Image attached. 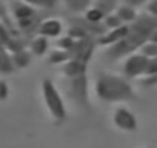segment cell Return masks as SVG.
I'll use <instances>...</instances> for the list:
<instances>
[{
    "label": "cell",
    "instance_id": "cell-1",
    "mask_svg": "<svg viewBox=\"0 0 157 148\" xmlns=\"http://www.w3.org/2000/svg\"><path fill=\"white\" fill-rule=\"evenodd\" d=\"M155 28H157V19L151 17L146 13L139 14L136 22L128 25L126 36L119 43L108 48V51L105 53L106 59H109L111 62H116L122 57H126V56L132 54L136 49L142 48L149 40V36Z\"/></svg>",
    "mask_w": 157,
    "mask_h": 148
},
{
    "label": "cell",
    "instance_id": "cell-2",
    "mask_svg": "<svg viewBox=\"0 0 157 148\" xmlns=\"http://www.w3.org/2000/svg\"><path fill=\"white\" fill-rule=\"evenodd\" d=\"M96 93L105 102H125L134 99V91L125 77L109 72H99L96 80Z\"/></svg>",
    "mask_w": 157,
    "mask_h": 148
},
{
    "label": "cell",
    "instance_id": "cell-3",
    "mask_svg": "<svg viewBox=\"0 0 157 148\" xmlns=\"http://www.w3.org/2000/svg\"><path fill=\"white\" fill-rule=\"evenodd\" d=\"M10 10H11V13H13L16 22H17L19 29L23 34H26V36H31L33 33L37 34L39 25L42 23L43 19L36 8L22 2V0H11Z\"/></svg>",
    "mask_w": 157,
    "mask_h": 148
},
{
    "label": "cell",
    "instance_id": "cell-4",
    "mask_svg": "<svg viewBox=\"0 0 157 148\" xmlns=\"http://www.w3.org/2000/svg\"><path fill=\"white\" fill-rule=\"evenodd\" d=\"M42 94H43L45 105H46L51 117L54 119V122L62 123L66 119V108H65V103H63L59 91L56 90L54 84L49 79L42 80Z\"/></svg>",
    "mask_w": 157,
    "mask_h": 148
},
{
    "label": "cell",
    "instance_id": "cell-5",
    "mask_svg": "<svg viewBox=\"0 0 157 148\" xmlns=\"http://www.w3.org/2000/svg\"><path fill=\"white\" fill-rule=\"evenodd\" d=\"M96 39L94 37H83V39H74V43L72 46L69 48V56L71 59H75V60H80V62H85L88 63V60L91 59L94 49H96Z\"/></svg>",
    "mask_w": 157,
    "mask_h": 148
},
{
    "label": "cell",
    "instance_id": "cell-6",
    "mask_svg": "<svg viewBox=\"0 0 157 148\" xmlns=\"http://www.w3.org/2000/svg\"><path fill=\"white\" fill-rule=\"evenodd\" d=\"M148 62L149 59L145 57L142 53H137V54H129L125 60V65H123V74L126 79H134V77H139V76H145L146 72V66H148Z\"/></svg>",
    "mask_w": 157,
    "mask_h": 148
},
{
    "label": "cell",
    "instance_id": "cell-7",
    "mask_svg": "<svg viewBox=\"0 0 157 148\" xmlns=\"http://www.w3.org/2000/svg\"><path fill=\"white\" fill-rule=\"evenodd\" d=\"M69 87H71L69 94L72 96V99L75 102H78L82 107H86L88 105V79H86V74L71 79Z\"/></svg>",
    "mask_w": 157,
    "mask_h": 148
},
{
    "label": "cell",
    "instance_id": "cell-8",
    "mask_svg": "<svg viewBox=\"0 0 157 148\" xmlns=\"http://www.w3.org/2000/svg\"><path fill=\"white\" fill-rule=\"evenodd\" d=\"M113 120H114L116 127L123 130V131H136L137 130V119H136V116L129 110H126L123 107H120V108H117L114 111Z\"/></svg>",
    "mask_w": 157,
    "mask_h": 148
},
{
    "label": "cell",
    "instance_id": "cell-9",
    "mask_svg": "<svg viewBox=\"0 0 157 148\" xmlns=\"http://www.w3.org/2000/svg\"><path fill=\"white\" fill-rule=\"evenodd\" d=\"M62 33H63V22L59 20V19H54V17L43 19L42 23L39 25V29H37V34L39 36H43L46 39L60 37Z\"/></svg>",
    "mask_w": 157,
    "mask_h": 148
},
{
    "label": "cell",
    "instance_id": "cell-10",
    "mask_svg": "<svg viewBox=\"0 0 157 148\" xmlns=\"http://www.w3.org/2000/svg\"><path fill=\"white\" fill-rule=\"evenodd\" d=\"M128 33V25H123L120 28H116V29H108L102 37L97 39V43L102 45V46H113L116 43H119Z\"/></svg>",
    "mask_w": 157,
    "mask_h": 148
},
{
    "label": "cell",
    "instance_id": "cell-11",
    "mask_svg": "<svg viewBox=\"0 0 157 148\" xmlns=\"http://www.w3.org/2000/svg\"><path fill=\"white\" fill-rule=\"evenodd\" d=\"M86 66H88V63H85V62L75 60V59H69L62 66V71H63V74H66L69 79H74V77H78V76L86 74Z\"/></svg>",
    "mask_w": 157,
    "mask_h": 148
},
{
    "label": "cell",
    "instance_id": "cell-12",
    "mask_svg": "<svg viewBox=\"0 0 157 148\" xmlns=\"http://www.w3.org/2000/svg\"><path fill=\"white\" fill-rule=\"evenodd\" d=\"M48 49H49V42H48L46 37L37 34L34 39H31V42H29V51H31L33 56L42 57V56H45L48 53Z\"/></svg>",
    "mask_w": 157,
    "mask_h": 148
},
{
    "label": "cell",
    "instance_id": "cell-13",
    "mask_svg": "<svg viewBox=\"0 0 157 148\" xmlns=\"http://www.w3.org/2000/svg\"><path fill=\"white\" fill-rule=\"evenodd\" d=\"M116 14L119 16V19L122 20L123 25H131V23L136 22V19L139 17L137 10L132 8V6H129V5H126V3L119 5V8L116 10Z\"/></svg>",
    "mask_w": 157,
    "mask_h": 148
},
{
    "label": "cell",
    "instance_id": "cell-14",
    "mask_svg": "<svg viewBox=\"0 0 157 148\" xmlns=\"http://www.w3.org/2000/svg\"><path fill=\"white\" fill-rule=\"evenodd\" d=\"M13 71H14L13 57H11L8 48L0 42V72L2 74H10Z\"/></svg>",
    "mask_w": 157,
    "mask_h": 148
},
{
    "label": "cell",
    "instance_id": "cell-15",
    "mask_svg": "<svg viewBox=\"0 0 157 148\" xmlns=\"http://www.w3.org/2000/svg\"><path fill=\"white\" fill-rule=\"evenodd\" d=\"M11 57H13L14 68H26V66L31 63L33 54H31V51H28L26 48H23V49H20V51L13 53Z\"/></svg>",
    "mask_w": 157,
    "mask_h": 148
},
{
    "label": "cell",
    "instance_id": "cell-16",
    "mask_svg": "<svg viewBox=\"0 0 157 148\" xmlns=\"http://www.w3.org/2000/svg\"><path fill=\"white\" fill-rule=\"evenodd\" d=\"M93 2H94V0H63L65 6H66L71 13H74V14H82V13H85V11L93 5Z\"/></svg>",
    "mask_w": 157,
    "mask_h": 148
},
{
    "label": "cell",
    "instance_id": "cell-17",
    "mask_svg": "<svg viewBox=\"0 0 157 148\" xmlns=\"http://www.w3.org/2000/svg\"><path fill=\"white\" fill-rule=\"evenodd\" d=\"M119 5H120V0H94V3H93V6H96L105 17L108 14L116 13Z\"/></svg>",
    "mask_w": 157,
    "mask_h": 148
},
{
    "label": "cell",
    "instance_id": "cell-18",
    "mask_svg": "<svg viewBox=\"0 0 157 148\" xmlns=\"http://www.w3.org/2000/svg\"><path fill=\"white\" fill-rule=\"evenodd\" d=\"M69 59H71V56H69V53H68V51L57 48V49H52V51L49 53V56H48V63H49V65L66 63Z\"/></svg>",
    "mask_w": 157,
    "mask_h": 148
},
{
    "label": "cell",
    "instance_id": "cell-19",
    "mask_svg": "<svg viewBox=\"0 0 157 148\" xmlns=\"http://www.w3.org/2000/svg\"><path fill=\"white\" fill-rule=\"evenodd\" d=\"M83 17H85L88 22H91V23H103V19H105V16H103L96 6H93V5L83 13Z\"/></svg>",
    "mask_w": 157,
    "mask_h": 148
},
{
    "label": "cell",
    "instance_id": "cell-20",
    "mask_svg": "<svg viewBox=\"0 0 157 148\" xmlns=\"http://www.w3.org/2000/svg\"><path fill=\"white\" fill-rule=\"evenodd\" d=\"M22 2L31 5L33 8H40V10H52L57 3L59 0H22Z\"/></svg>",
    "mask_w": 157,
    "mask_h": 148
},
{
    "label": "cell",
    "instance_id": "cell-21",
    "mask_svg": "<svg viewBox=\"0 0 157 148\" xmlns=\"http://www.w3.org/2000/svg\"><path fill=\"white\" fill-rule=\"evenodd\" d=\"M103 25H105V28H106V29H116V28H120V26H123L122 20L119 19V16H117L116 13H113V14H108V16L103 19Z\"/></svg>",
    "mask_w": 157,
    "mask_h": 148
},
{
    "label": "cell",
    "instance_id": "cell-22",
    "mask_svg": "<svg viewBox=\"0 0 157 148\" xmlns=\"http://www.w3.org/2000/svg\"><path fill=\"white\" fill-rule=\"evenodd\" d=\"M140 53H142L145 57H148V59H154V57H157V42H151V40H148V42L140 48Z\"/></svg>",
    "mask_w": 157,
    "mask_h": 148
},
{
    "label": "cell",
    "instance_id": "cell-23",
    "mask_svg": "<svg viewBox=\"0 0 157 148\" xmlns=\"http://www.w3.org/2000/svg\"><path fill=\"white\" fill-rule=\"evenodd\" d=\"M146 77H152V76H157V57L154 59H149L148 62V66H146V72H145Z\"/></svg>",
    "mask_w": 157,
    "mask_h": 148
},
{
    "label": "cell",
    "instance_id": "cell-24",
    "mask_svg": "<svg viewBox=\"0 0 157 148\" xmlns=\"http://www.w3.org/2000/svg\"><path fill=\"white\" fill-rule=\"evenodd\" d=\"M145 10H146V14L157 19V0H149V2L145 5Z\"/></svg>",
    "mask_w": 157,
    "mask_h": 148
},
{
    "label": "cell",
    "instance_id": "cell-25",
    "mask_svg": "<svg viewBox=\"0 0 157 148\" xmlns=\"http://www.w3.org/2000/svg\"><path fill=\"white\" fill-rule=\"evenodd\" d=\"M122 2L137 10V8H140V6H145V5L149 2V0H122Z\"/></svg>",
    "mask_w": 157,
    "mask_h": 148
},
{
    "label": "cell",
    "instance_id": "cell-26",
    "mask_svg": "<svg viewBox=\"0 0 157 148\" xmlns=\"http://www.w3.org/2000/svg\"><path fill=\"white\" fill-rule=\"evenodd\" d=\"M8 93H10V90H8L6 82H5V80H0V102H2V100H6Z\"/></svg>",
    "mask_w": 157,
    "mask_h": 148
},
{
    "label": "cell",
    "instance_id": "cell-27",
    "mask_svg": "<svg viewBox=\"0 0 157 148\" xmlns=\"http://www.w3.org/2000/svg\"><path fill=\"white\" fill-rule=\"evenodd\" d=\"M155 84H157V76L146 77V79L143 80V85H146V87H151V85H155Z\"/></svg>",
    "mask_w": 157,
    "mask_h": 148
},
{
    "label": "cell",
    "instance_id": "cell-28",
    "mask_svg": "<svg viewBox=\"0 0 157 148\" xmlns=\"http://www.w3.org/2000/svg\"><path fill=\"white\" fill-rule=\"evenodd\" d=\"M148 148H152V146H148Z\"/></svg>",
    "mask_w": 157,
    "mask_h": 148
}]
</instances>
